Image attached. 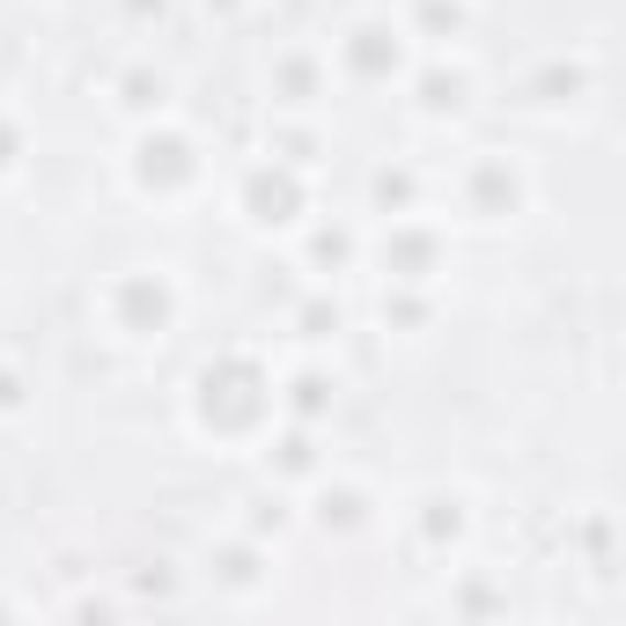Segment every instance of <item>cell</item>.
<instances>
[{"mask_svg": "<svg viewBox=\"0 0 626 626\" xmlns=\"http://www.w3.org/2000/svg\"><path fill=\"white\" fill-rule=\"evenodd\" d=\"M251 207H259V221H288L295 185H288V177H251Z\"/></svg>", "mask_w": 626, "mask_h": 626, "instance_id": "obj_1", "label": "cell"}, {"mask_svg": "<svg viewBox=\"0 0 626 626\" xmlns=\"http://www.w3.org/2000/svg\"><path fill=\"white\" fill-rule=\"evenodd\" d=\"M384 59H398V45L384 52V30H362V45H354V67H362V74H384Z\"/></svg>", "mask_w": 626, "mask_h": 626, "instance_id": "obj_2", "label": "cell"}]
</instances>
